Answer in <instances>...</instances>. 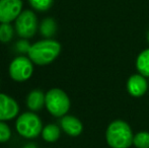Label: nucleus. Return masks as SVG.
I'll return each mask as SVG.
<instances>
[{"mask_svg": "<svg viewBox=\"0 0 149 148\" xmlns=\"http://www.w3.org/2000/svg\"><path fill=\"white\" fill-rule=\"evenodd\" d=\"M61 51V45L54 40H43L31 46L29 58L37 65H47L53 62Z\"/></svg>", "mask_w": 149, "mask_h": 148, "instance_id": "nucleus-1", "label": "nucleus"}, {"mask_svg": "<svg viewBox=\"0 0 149 148\" xmlns=\"http://www.w3.org/2000/svg\"><path fill=\"white\" fill-rule=\"evenodd\" d=\"M106 138L112 148H129L133 143V133L130 126L121 120L111 123L107 130Z\"/></svg>", "mask_w": 149, "mask_h": 148, "instance_id": "nucleus-2", "label": "nucleus"}, {"mask_svg": "<svg viewBox=\"0 0 149 148\" xmlns=\"http://www.w3.org/2000/svg\"><path fill=\"white\" fill-rule=\"evenodd\" d=\"M16 130L18 134L28 139L36 138L43 130L42 121L33 113H24L16 120Z\"/></svg>", "mask_w": 149, "mask_h": 148, "instance_id": "nucleus-3", "label": "nucleus"}, {"mask_svg": "<svg viewBox=\"0 0 149 148\" xmlns=\"http://www.w3.org/2000/svg\"><path fill=\"white\" fill-rule=\"evenodd\" d=\"M46 107L53 116L63 117L70 108V101L62 89L52 88L46 94Z\"/></svg>", "mask_w": 149, "mask_h": 148, "instance_id": "nucleus-4", "label": "nucleus"}, {"mask_svg": "<svg viewBox=\"0 0 149 148\" xmlns=\"http://www.w3.org/2000/svg\"><path fill=\"white\" fill-rule=\"evenodd\" d=\"M37 15L31 10H24L15 19V31L20 38L30 39L38 31Z\"/></svg>", "mask_w": 149, "mask_h": 148, "instance_id": "nucleus-5", "label": "nucleus"}, {"mask_svg": "<svg viewBox=\"0 0 149 148\" xmlns=\"http://www.w3.org/2000/svg\"><path fill=\"white\" fill-rule=\"evenodd\" d=\"M33 71V63L30 58L16 57L9 65V75L15 81H26L31 76Z\"/></svg>", "mask_w": 149, "mask_h": 148, "instance_id": "nucleus-6", "label": "nucleus"}, {"mask_svg": "<svg viewBox=\"0 0 149 148\" xmlns=\"http://www.w3.org/2000/svg\"><path fill=\"white\" fill-rule=\"evenodd\" d=\"M22 0H0V24H10L22 11Z\"/></svg>", "mask_w": 149, "mask_h": 148, "instance_id": "nucleus-7", "label": "nucleus"}, {"mask_svg": "<svg viewBox=\"0 0 149 148\" xmlns=\"http://www.w3.org/2000/svg\"><path fill=\"white\" fill-rule=\"evenodd\" d=\"M19 108L12 97L0 93V121H8L18 114Z\"/></svg>", "mask_w": 149, "mask_h": 148, "instance_id": "nucleus-8", "label": "nucleus"}, {"mask_svg": "<svg viewBox=\"0 0 149 148\" xmlns=\"http://www.w3.org/2000/svg\"><path fill=\"white\" fill-rule=\"evenodd\" d=\"M147 81L142 74L132 75L127 82L128 92L133 97H142L147 91Z\"/></svg>", "mask_w": 149, "mask_h": 148, "instance_id": "nucleus-9", "label": "nucleus"}, {"mask_svg": "<svg viewBox=\"0 0 149 148\" xmlns=\"http://www.w3.org/2000/svg\"><path fill=\"white\" fill-rule=\"evenodd\" d=\"M61 126L70 136H78L83 129L82 123L73 116H63L61 119Z\"/></svg>", "mask_w": 149, "mask_h": 148, "instance_id": "nucleus-10", "label": "nucleus"}, {"mask_svg": "<svg viewBox=\"0 0 149 148\" xmlns=\"http://www.w3.org/2000/svg\"><path fill=\"white\" fill-rule=\"evenodd\" d=\"M26 105L31 111H40L43 109L44 105H46V95L39 89L33 90L28 95Z\"/></svg>", "mask_w": 149, "mask_h": 148, "instance_id": "nucleus-11", "label": "nucleus"}, {"mask_svg": "<svg viewBox=\"0 0 149 148\" xmlns=\"http://www.w3.org/2000/svg\"><path fill=\"white\" fill-rule=\"evenodd\" d=\"M136 67L140 74L149 77V49L144 50L139 54L136 61Z\"/></svg>", "mask_w": 149, "mask_h": 148, "instance_id": "nucleus-12", "label": "nucleus"}, {"mask_svg": "<svg viewBox=\"0 0 149 148\" xmlns=\"http://www.w3.org/2000/svg\"><path fill=\"white\" fill-rule=\"evenodd\" d=\"M42 136H43L44 140L47 141V142H55L60 137L59 127L54 124L47 125V126L42 130Z\"/></svg>", "mask_w": 149, "mask_h": 148, "instance_id": "nucleus-13", "label": "nucleus"}, {"mask_svg": "<svg viewBox=\"0 0 149 148\" xmlns=\"http://www.w3.org/2000/svg\"><path fill=\"white\" fill-rule=\"evenodd\" d=\"M41 33L44 37H52L56 33V22L53 18H45L41 24Z\"/></svg>", "mask_w": 149, "mask_h": 148, "instance_id": "nucleus-14", "label": "nucleus"}, {"mask_svg": "<svg viewBox=\"0 0 149 148\" xmlns=\"http://www.w3.org/2000/svg\"><path fill=\"white\" fill-rule=\"evenodd\" d=\"M14 30L10 24H0V42L1 43H8L13 38Z\"/></svg>", "mask_w": 149, "mask_h": 148, "instance_id": "nucleus-15", "label": "nucleus"}, {"mask_svg": "<svg viewBox=\"0 0 149 148\" xmlns=\"http://www.w3.org/2000/svg\"><path fill=\"white\" fill-rule=\"evenodd\" d=\"M133 144L137 148H149V133L139 132L134 136Z\"/></svg>", "mask_w": 149, "mask_h": 148, "instance_id": "nucleus-16", "label": "nucleus"}, {"mask_svg": "<svg viewBox=\"0 0 149 148\" xmlns=\"http://www.w3.org/2000/svg\"><path fill=\"white\" fill-rule=\"evenodd\" d=\"M54 0H29V3L38 11H47L53 4Z\"/></svg>", "mask_w": 149, "mask_h": 148, "instance_id": "nucleus-17", "label": "nucleus"}, {"mask_svg": "<svg viewBox=\"0 0 149 148\" xmlns=\"http://www.w3.org/2000/svg\"><path fill=\"white\" fill-rule=\"evenodd\" d=\"M10 136H11V131L8 125H6L3 121H0V143L8 141Z\"/></svg>", "mask_w": 149, "mask_h": 148, "instance_id": "nucleus-18", "label": "nucleus"}, {"mask_svg": "<svg viewBox=\"0 0 149 148\" xmlns=\"http://www.w3.org/2000/svg\"><path fill=\"white\" fill-rule=\"evenodd\" d=\"M17 48L19 51H26V52H29V50H30L31 46L29 45V43L26 41H20L17 43Z\"/></svg>", "mask_w": 149, "mask_h": 148, "instance_id": "nucleus-19", "label": "nucleus"}, {"mask_svg": "<svg viewBox=\"0 0 149 148\" xmlns=\"http://www.w3.org/2000/svg\"><path fill=\"white\" fill-rule=\"evenodd\" d=\"M147 40H148V42H149V32H148V34H147Z\"/></svg>", "mask_w": 149, "mask_h": 148, "instance_id": "nucleus-20", "label": "nucleus"}]
</instances>
